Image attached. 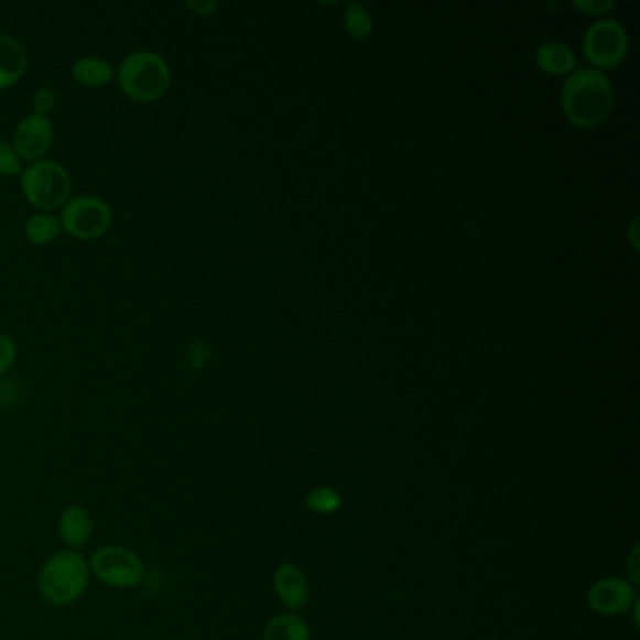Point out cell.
<instances>
[{"label": "cell", "mask_w": 640, "mask_h": 640, "mask_svg": "<svg viewBox=\"0 0 640 640\" xmlns=\"http://www.w3.org/2000/svg\"><path fill=\"white\" fill-rule=\"evenodd\" d=\"M20 184L26 202L42 213L63 209L72 197L70 173L57 160L42 159L26 164Z\"/></svg>", "instance_id": "cell-4"}, {"label": "cell", "mask_w": 640, "mask_h": 640, "mask_svg": "<svg viewBox=\"0 0 640 640\" xmlns=\"http://www.w3.org/2000/svg\"><path fill=\"white\" fill-rule=\"evenodd\" d=\"M637 560H639V551L634 549L633 554H631V571L629 575L633 578V583H639V573H637Z\"/></svg>", "instance_id": "cell-25"}, {"label": "cell", "mask_w": 640, "mask_h": 640, "mask_svg": "<svg viewBox=\"0 0 640 640\" xmlns=\"http://www.w3.org/2000/svg\"><path fill=\"white\" fill-rule=\"evenodd\" d=\"M89 562L82 554L64 549L45 560L39 575L40 596L53 607H66L77 601L89 586Z\"/></svg>", "instance_id": "cell-3"}, {"label": "cell", "mask_w": 640, "mask_h": 640, "mask_svg": "<svg viewBox=\"0 0 640 640\" xmlns=\"http://www.w3.org/2000/svg\"><path fill=\"white\" fill-rule=\"evenodd\" d=\"M7 399V393H4V386H0V402H4Z\"/></svg>", "instance_id": "cell-26"}, {"label": "cell", "mask_w": 640, "mask_h": 640, "mask_svg": "<svg viewBox=\"0 0 640 640\" xmlns=\"http://www.w3.org/2000/svg\"><path fill=\"white\" fill-rule=\"evenodd\" d=\"M90 573L111 588H133L145 578L143 560L122 545L100 546L89 560Z\"/></svg>", "instance_id": "cell-6"}, {"label": "cell", "mask_w": 640, "mask_h": 640, "mask_svg": "<svg viewBox=\"0 0 640 640\" xmlns=\"http://www.w3.org/2000/svg\"><path fill=\"white\" fill-rule=\"evenodd\" d=\"M562 106L571 122L594 127L605 121L615 106L609 77L596 68H581L567 76L562 89Z\"/></svg>", "instance_id": "cell-1"}, {"label": "cell", "mask_w": 640, "mask_h": 640, "mask_svg": "<svg viewBox=\"0 0 640 640\" xmlns=\"http://www.w3.org/2000/svg\"><path fill=\"white\" fill-rule=\"evenodd\" d=\"M61 231H63V228H61L58 216L53 215V213H42V210L29 216L25 220V226H23V235H25L26 241L34 245V247L53 245V242L57 241Z\"/></svg>", "instance_id": "cell-15"}, {"label": "cell", "mask_w": 640, "mask_h": 640, "mask_svg": "<svg viewBox=\"0 0 640 640\" xmlns=\"http://www.w3.org/2000/svg\"><path fill=\"white\" fill-rule=\"evenodd\" d=\"M263 640H311V628L295 612L276 615L267 623Z\"/></svg>", "instance_id": "cell-16"}, {"label": "cell", "mask_w": 640, "mask_h": 640, "mask_svg": "<svg viewBox=\"0 0 640 640\" xmlns=\"http://www.w3.org/2000/svg\"><path fill=\"white\" fill-rule=\"evenodd\" d=\"M343 506V496L330 487H319L306 496V508L316 514H333Z\"/></svg>", "instance_id": "cell-17"}, {"label": "cell", "mask_w": 640, "mask_h": 640, "mask_svg": "<svg viewBox=\"0 0 640 640\" xmlns=\"http://www.w3.org/2000/svg\"><path fill=\"white\" fill-rule=\"evenodd\" d=\"M628 32L616 20H599L584 36L586 57L599 68H615L628 55Z\"/></svg>", "instance_id": "cell-7"}, {"label": "cell", "mask_w": 640, "mask_h": 640, "mask_svg": "<svg viewBox=\"0 0 640 640\" xmlns=\"http://www.w3.org/2000/svg\"><path fill=\"white\" fill-rule=\"evenodd\" d=\"M589 609L603 616H618L637 605L633 584L628 578L605 577L588 592Z\"/></svg>", "instance_id": "cell-9"}, {"label": "cell", "mask_w": 640, "mask_h": 640, "mask_svg": "<svg viewBox=\"0 0 640 640\" xmlns=\"http://www.w3.org/2000/svg\"><path fill=\"white\" fill-rule=\"evenodd\" d=\"M18 357V344L8 333L0 330V378L13 367Z\"/></svg>", "instance_id": "cell-21"}, {"label": "cell", "mask_w": 640, "mask_h": 640, "mask_svg": "<svg viewBox=\"0 0 640 640\" xmlns=\"http://www.w3.org/2000/svg\"><path fill=\"white\" fill-rule=\"evenodd\" d=\"M535 63L541 70L562 76L570 74L571 68L575 66V53L571 52L570 45L562 42H546L535 50Z\"/></svg>", "instance_id": "cell-14"}, {"label": "cell", "mask_w": 640, "mask_h": 640, "mask_svg": "<svg viewBox=\"0 0 640 640\" xmlns=\"http://www.w3.org/2000/svg\"><path fill=\"white\" fill-rule=\"evenodd\" d=\"M186 7L191 8L192 12L197 15H213L218 10V2L216 0H186Z\"/></svg>", "instance_id": "cell-23"}, {"label": "cell", "mask_w": 640, "mask_h": 640, "mask_svg": "<svg viewBox=\"0 0 640 640\" xmlns=\"http://www.w3.org/2000/svg\"><path fill=\"white\" fill-rule=\"evenodd\" d=\"M575 7L578 10H583L586 13H599L609 12L610 8H612V2L609 0H581V2H575Z\"/></svg>", "instance_id": "cell-22"}, {"label": "cell", "mask_w": 640, "mask_h": 640, "mask_svg": "<svg viewBox=\"0 0 640 640\" xmlns=\"http://www.w3.org/2000/svg\"><path fill=\"white\" fill-rule=\"evenodd\" d=\"M61 228L77 241H95L108 234L113 223V210L102 197L79 194L63 205Z\"/></svg>", "instance_id": "cell-5"}, {"label": "cell", "mask_w": 640, "mask_h": 640, "mask_svg": "<svg viewBox=\"0 0 640 640\" xmlns=\"http://www.w3.org/2000/svg\"><path fill=\"white\" fill-rule=\"evenodd\" d=\"M115 79L130 100L149 104L170 90L172 68L160 53L135 50L122 58L115 70Z\"/></svg>", "instance_id": "cell-2"}, {"label": "cell", "mask_w": 640, "mask_h": 640, "mask_svg": "<svg viewBox=\"0 0 640 640\" xmlns=\"http://www.w3.org/2000/svg\"><path fill=\"white\" fill-rule=\"evenodd\" d=\"M70 74L83 87L102 89L115 79V68L98 55H83L72 63Z\"/></svg>", "instance_id": "cell-13"}, {"label": "cell", "mask_w": 640, "mask_h": 640, "mask_svg": "<svg viewBox=\"0 0 640 640\" xmlns=\"http://www.w3.org/2000/svg\"><path fill=\"white\" fill-rule=\"evenodd\" d=\"M29 68L25 44L13 34L0 32V90L10 89L23 79Z\"/></svg>", "instance_id": "cell-10"}, {"label": "cell", "mask_w": 640, "mask_h": 640, "mask_svg": "<svg viewBox=\"0 0 640 640\" xmlns=\"http://www.w3.org/2000/svg\"><path fill=\"white\" fill-rule=\"evenodd\" d=\"M273 583L274 592H276L280 601L284 603L292 612L303 609L308 603V597H311L308 581L297 565H280L279 570L274 571Z\"/></svg>", "instance_id": "cell-11"}, {"label": "cell", "mask_w": 640, "mask_h": 640, "mask_svg": "<svg viewBox=\"0 0 640 640\" xmlns=\"http://www.w3.org/2000/svg\"><path fill=\"white\" fill-rule=\"evenodd\" d=\"M53 140H55V127L50 121V117L29 113L18 122L10 143L23 162L32 164V162L45 159V154L52 149Z\"/></svg>", "instance_id": "cell-8"}, {"label": "cell", "mask_w": 640, "mask_h": 640, "mask_svg": "<svg viewBox=\"0 0 640 640\" xmlns=\"http://www.w3.org/2000/svg\"><path fill=\"white\" fill-rule=\"evenodd\" d=\"M93 528H95L93 514H90L89 509L82 508V506H70V508L64 509L58 517V539L70 551L83 549L89 543Z\"/></svg>", "instance_id": "cell-12"}, {"label": "cell", "mask_w": 640, "mask_h": 640, "mask_svg": "<svg viewBox=\"0 0 640 640\" xmlns=\"http://www.w3.org/2000/svg\"><path fill=\"white\" fill-rule=\"evenodd\" d=\"M192 351H194L191 357L192 365L196 368L204 367L207 357H209V349L204 348V346H194Z\"/></svg>", "instance_id": "cell-24"}, {"label": "cell", "mask_w": 640, "mask_h": 640, "mask_svg": "<svg viewBox=\"0 0 640 640\" xmlns=\"http://www.w3.org/2000/svg\"><path fill=\"white\" fill-rule=\"evenodd\" d=\"M25 162L15 153L10 141H0V175L4 177H18L23 172Z\"/></svg>", "instance_id": "cell-19"}, {"label": "cell", "mask_w": 640, "mask_h": 640, "mask_svg": "<svg viewBox=\"0 0 640 640\" xmlns=\"http://www.w3.org/2000/svg\"><path fill=\"white\" fill-rule=\"evenodd\" d=\"M57 90L53 89L52 85H40L31 98L32 113L50 117V113L57 106Z\"/></svg>", "instance_id": "cell-20"}, {"label": "cell", "mask_w": 640, "mask_h": 640, "mask_svg": "<svg viewBox=\"0 0 640 640\" xmlns=\"http://www.w3.org/2000/svg\"><path fill=\"white\" fill-rule=\"evenodd\" d=\"M344 23H346L349 34H354L356 39H365L372 31V20L361 4H349L348 10L344 13Z\"/></svg>", "instance_id": "cell-18"}]
</instances>
